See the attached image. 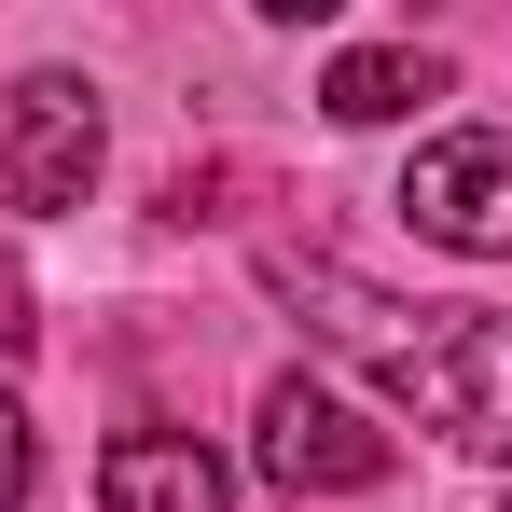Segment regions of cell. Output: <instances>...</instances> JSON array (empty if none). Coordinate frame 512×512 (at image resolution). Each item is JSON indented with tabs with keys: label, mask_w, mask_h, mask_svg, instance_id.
Listing matches in <instances>:
<instances>
[{
	"label": "cell",
	"mask_w": 512,
	"mask_h": 512,
	"mask_svg": "<svg viewBox=\"0 0 512 512\" xmlns=\"http://www.w3.org/2000/svg\"><path fill=\"white\" fill-rule=\"evenodd\" d=\"M263 14H277V28H305V14H333V0H263Z\"/></svg>",
	"instance_id": "cell-8"
},
{
	"label": "cell",
	"mask_w": 512,
	"mask_h": 512,
	"mask_svg": "<svg viewBox=\"0 0 512 512\" xmlns=\"http://www.w3.org/2000/svg\"><path fill=\"white\" fill-rule=\"evenodd\" d=\"M277 305H305L346 360H374V388L402 416H429L443 443L512 457V319H485V305H388L346 263H277Z\"/></svg>",
	"instance_id": "cell-1"
},
{
	"label": "cell",
	"mask_w": 512,
	"mask_h": 512,
	"mask_svg": "<svg viewBox=\"0 0 512 512\" xmlns=\"http://www.w3.org/2000/svg\"><path fill=\"white\" fill-rule=\"evenodd\" d=\"M97 84L70 70H28V84H0V208H84L97 180Z\"/></svg>",
	"instance_id": "cell-3"
},
{
	"label": "cell",
	"mask_w": 512,
	"mask_h": 512,
	"mask_svg": "<svg viewBox=\"0 0 512 512\" xmlns=\"http://www.w3.org/2000/svg\"><path fill=\"white\" fill-rule=\"evenodd\" d=\"M0 512H28V416H14V388H0Z\"/></svg>",
	"instance_id": "cell-7"
},
{
	"label": "cell",
	"mask_w": 512,
	"mask_h": 512,
	"mask_svg": "<svg viewBox=\"0 0 512 512\" xmlns=\"http://www.w3.org/2000/svg\"><path fill=\"white\" fill-rule=\"evenodd\" d=\"M402 222H416L429 250L499 263V250H512V125H457V139H429L416 167H402Z\"/></svg>",
	"instance_id": "cell-4"
},
{
	"label": "cell",
	"mask_w": 512,
	"mask_h": 512,
	"mask_svg": "<svg viewBox=\"0 0 512 512\" xmlns=\"http://www.w3.org/2000/svg\"><path fill=\"white\" fill-rule=\"evenodd\" d=\"M388 471H402V443L360 416L346 388H305V374L263 388V485H291V499H360V485H388Z\"/></svg>",
	"instance_id": "cell-2"
},
{
	"label": "cell",
	"mask_w": 512,
	"mask_h": 512,
	"mask_svg": "<svg viewBox=\"0 0 512 512\" xmlns=\"http://www.w3.org/2000/svg\"><path fill=\"white\" fill-rule=\"evenodd\" d=\"M443 84H457V70L416 56V42H360V56L319 70V111H333V125H402V111H429Z\"/></svg>",
	"instance_id": "cell-6"
},
{
	"label": "cell",
	"mask_w": 512,
	"mask_h": 512,
	"mask_svg": "<svg viewBox=\"0 0 512 512\" xmlns=\"http://www.w3.org/2000/svg\"><path fill=\"white\" fill-rule=\"evenodd\" d=\"M97 499L111 512H236V471L194 443V429H125L97 457Z\"/></svg>",
	"instance_id": "cell-5"
}]
</instances>
